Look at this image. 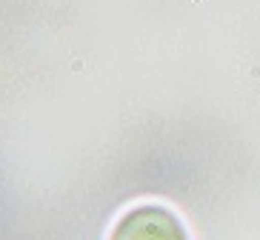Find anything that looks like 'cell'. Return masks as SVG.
I'll return each instance as SVG.
<instances>
[{"instance_id": "cell-1", "label": "cell", "mask_w": 260, "mask_h": 240, "mask_svg": "<svg viewBox=\"0 0 260 240\" xmlns=\"http://www.w3.org/2000/svg\"><path fill=\"white\" fill-rule=\"evenodd\" d=\"M109 240H189V234L175 212L157 203H143L117 220Z\"/></svg>"}]
</instances>
